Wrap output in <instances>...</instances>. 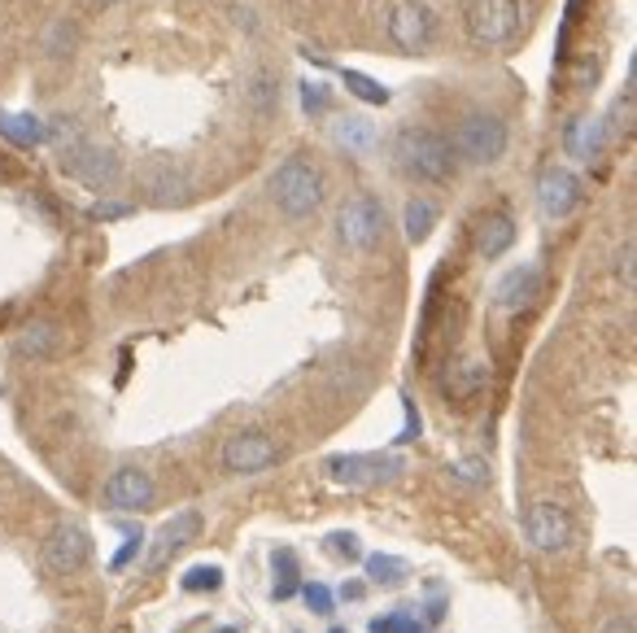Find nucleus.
Listing matches in <instances>:
<instances>
[{
  "instance_id": "1",
  "label": "nucleus",
  "mask_w": 637,
  "mask_h": 633,
  "mask_svg": "<svg viewBox=\"0 0 637 633\" xmlns=\"http://www.w3.org/2000/svg\"><path fill=\"white\" fill-rule=\"evenodd\" d=\"M393 158L420 184H445L459 171L454 145L441 132H428V127H402L398 140H393Z\"/></svg>"
},
{
  "instance_id": "2",
  "label": "nucleus",
  "mask_w": 637,
  "mask_h": 633,
  "mask_svg": "<svg viewBox=\"0 0 637 633\" xmlns=\"http://www.w3.org/2000/svg\"><path fill=\"white\" fill-rule=\"evenodd\" d=\"M323 193H327L323 171L302 154L280 162V171L271 175V202L280 206L284 218H311L323 206Z\"/></svg>"
},
{
  "instance_id": "3",
  "label": "nucleus",
  "mask_w": 637,
  "mask_h": 633,
  "mask_svg": "<svg viewBox=\"0 0 637 633\" xmlns=\"http://www.w3.org/2000/svg\"><path fill=\"white\" fill-rule=\"evenodd\" d=\"M450 145H454V158L472 162V166H493V162L507 154L511 132H507V123L498 114L472 109V114H463V123H459V132H454Z\"/></svg>"
},
{
  "instance_id": "4",
  "label": "nucleus",
  "mask_w": 637,
  "mask_h": 633,
  "mask_svg": "<svg viewBox=\"0 0 637 633\" xmlns=\"http://www.w3.org/2000/svg\"><path fill=\"white\" fill-rule=\"evenodd\" d=\"M384 232H389V214H384V202L372 197V193L350 197L336 214V236H341L345 250H359V254L375 250L384 241Z\"/></svg>"
},
{
  "instance_id": "5",
  "label": "nucleus",
  "mask_w": 637,
  "mask_h": 633,
  "mask_svg": "<svg viewBox=\"0 0 637 633\" xmlns=\"http://www.w3.org/2000/svg\"><path fill=\"white\" fill-rule=\"evenodd\" d=\"M402 473H406L402 455H336V459H327V476L341 489H380V485L402 480Z\"/></svg>"
},
{
  "instance_id": "6",
  "label": "nucleus",
  "mask_w": 637,
  "mask_h": 633,
  "mask_svg": "<svg viewBox=\"0 0 637 633\" xmlns=\"http://www.w3.org/2000/svg\"><path fill=\"white\" fill-rule=\"evenodd\" d=\"M463 18H468L472 40L493 45V49L511 45V40L520 36V27H525V9H520V0H468Z\"/></svg>"
},
{
  "instance_id": "7",
  "label": "nucleus",
  "mask_w": 637,
  "mask_h": 633,
  "mask_svg": "<svg viewBox=\"0 0 637 633\" xmlns=\"http://www.w3.org/2000/svg\"><path fill=\"white\" fill-rule=\"evenodd\" d=\"M88 555H92V537H88V528L79 520H61L40 542V559H45V568L53 577H75L88 564Z\"/></svg>"
},
{
  "instance_id": "8",
  "label": "nucleus",
  "mask_w": 637,
  "mask_h": 633,
  "mask_svg": "<svg viewBox=\"0 0 637 633\" xmlns=\"http://www.w3.org/2000/svg\"><path fill=\"white\" fill-rule=\"evenodd\" d=\"M61 171L70 175V179H79V184H88V188H109L114 179H118V154L106 149V145H92V140H75V145H66L61 154Z\"/></svg>"
},
{
  "instance_id": "9",
  "label": "nucleus",
  "mask_w": 637,
  "mask_h": 633,
  "mask_svg": "<svg viewBox=\"0 0 637 633\" xmlns=\"http://www.w3.org/2000/svg\"><path fill=\"white\" fill-rule=\"evenodd\" d=\"M437 36V22H432V9L420 0H402L389 9V40L398 49H411V53H424Z\"/></svg>"
},
{
  "instance_id": "10",
  "label": "nucleus",
  "mask_w": 637,
  "mask_h": 633,
  "mask_svg": "<svg viewBox=\"0 0 637 633\" xmlns=\"http://www.w3.org/2000/svg\"><path fill=\"white\" fill-rule=\"evenodd\" d=\"M537 206L546 218H564V214H572L581 206V179H577V171H568V166H550V171H541V179H537Z\"/></svg>"
},
{
  "instance_id": "11",
  "label": "nucleus",
  "mask_w": 637,
  "mask_h": 633,
  "mask_svg": "<svg viewBox=\"0 0 637 633\" xmlns=\"http://www.w3.org/2000/svg\"><path fill=\"white\" fill-rule=\"evenodd\" d=\"M275 464V441L266 432H236L227 446H223V468L236 476H254L266 473Z\"/></svg>"
},
{
  "instance_id": "12",
  "label": "nucleus",
  "mask_w": 637,
  "mask_h": 633,
  "mask_svg": "<svg viewBox=\"0 0 637 633\" xmlns=\"http://www.w3.org/2000/svg\"><path fill=\"white\" fill-rule=\"evenodd\" d=\"M525 528H529V542L541 555H555V551H564L572 542V516L559 503H537Z\"/></svg>"
},
{
  "instance_id": "13",
  "label": "nucleus",
  "mask_w": 637,
  "mask_h": 633,
  "mask_svg": "<svg viewBox=\"0 0 637 633\" xmlns=\"http://www.w3.org/2000/svg\"><path fill=\"white\" fill-rule=\"evenodd\" d=\"M154 498H158V485H154L149 473H140V468H118V473L109 476V485H106L109 507H118V512H145V507H154Z\"/></svg>"
},
{
  "instance_id": "14",
  "label": "nucleus",
  "mask_w": 637,
  "mask_h": 633,
  "mask_svg": "<svg viewBox=\"0 0 637 633\" xmlns=\"http://www.w3.org/2000/svg\"><path fill=\"white\" fill-rule=\"evenodd\" d=\"M188 193H193V184H188V171H184V166L154 162V166L145 171V197H149L154 206H184Z\"/></svg>"
},
{
  "instance_id": "15",
  "label": "nucleus",
  "mask_w": 637,
  "mask_h": 633,
  "mask_svg": "<svg viewBox=\"0 0 637 633\" xmlns=\"http://www.w3.org/2000/svg\"><path fill=\"white\" fill-rule=\"evenodd\" d=\"M537 293H541V275H537V266H516V271H507L502 280H498V306L502 311H529L532 302H537Z\"/></svg>"
},
{
  "instance_id": "16",
  "label": "nucleus",
  "mask_w": 637,
  "mask_h": 633,
  "mask_svg": "<svg viewBox=\"0 0 637 633\" xmlns=\"http://www.w3.org/2000/svg\"><path fill=\"white\" fill-rule=\"evenodd\" d=\"M602 140H607V127L594 118V114H577L564 132V149L577 162H594L602 154Z\"/></svg>"
},
{
  "instance_id": "17",
  "label": "nucleus",
  "mask_w": 637,
  "mask_h": 633,
  "mask_svg": "<svg viewBox=\"0 0 637 633\" xmlns=\"http://www.w3.org/2000/svg\"><path fill=\"white\" fill-rule=\"evenodd\" d=\"M332 140H336V149L363 158V154L375 149V123L363 118V114H341V118L332 123Z\"/></svg>"
},
{
  "instance_id": "18",
  "label": "nucleus",
  "mask_w": 637,
  "mask_h": 633,
  "mask_svg": "<svg viewBox=\"0 0 637 633\" xmlns=\"http://www.w3.org/2000/svg\"><path fill=\"white\" fill-rule=\"evenodd\" d=\"M511 245H516V218L502 211L484 214V218H480V232H477L480 259H502Z\"/></svg>"
},
{
  "instance_id": "19",
  "label": "nucleus",
  "mask_w": 637,
  "mask_h": 633,
  "mask_svg": "<svg viewBox=\"0 0 637 633\" xmlns=\"http://www.w3.org/2000/svg\"><path fill=\"white\" fill-rule=\"evenodd\" d=\"M202 533V516L197 512H184L179 520H170V525L158 533V542H154V551H149V568H161V559H170L184 542H193Z\"/></svg>"
},
{
  "instance_id": "20",
  "label": "nucleus",
  "mask_w": 637,
  "mask_h": 633,
  "mask_svg": "<svg viewBox=\"0 0 637 633\" xmlns=\"http://www.w3.org/2000/svg\"><path fill=\"white\" fill-rule=\"evenodd\" d=\"M57 345H61V332H57L53 323H27V332L18 337V354L22 359H53Z\"/></svg>"
},
{
  "instance_id": "21",
  "label": "nucleus",
  "mask_w": 637,
  "mask_h": 633,
  "mask_svg": "<svg viewBox=\"0 0 637 633\" xmlns=\"http://www.w3.org/2000/svg\"><path fill=\"white\" fill-rule=\"evenodd\" d=\"M0 136L22 145V149H31V145L45 140V123L36 114H0Z\"/></svg>"
},
{
  "instance_id": "22",
  "label": "nucleus",
  "mask_w": 637,
  "mask_h": 633,
  "mask_svg": "<svg viewBox=\"0 0 637 633\" xmlns=\"http://www.w3.org/2000/svg\"><path fill=\"white\" fill-rule=\"evenodd\" d=\"M402 227H406V241H411V245L428 241L432 227H437V206H432L428 197H411L406 211H402Z\"/></svg>"
},
{
  "instance_id": "23",
  "label": "nucleus",
  "mask_w": 637,
  "mask_h": 633,
  "mask_svg": "<svg viewBox=\"0 0 637 633\" xmlns=\"http://www.w3.org/2000/svg\"><path fill=\"white\" fill-rule=\"evenodd\" d=\"M484 380H489V363H484V359H463L459 368L450 371V384H445V389H450V398L463 402V398H472L477 389H484Z\"/></svg>"
},
{
  "instance_id": "24",
  "label": "nucleus",
  "mask_w": 637,
  "mask_h": 633,
  "mask_svg": "<svg viewBox=\"0 0 637 633\" xmlns=\"http://www.w3.org/2000/svg\"><path fill=\"white\" fill-rule=\"evenodd\" d=\"M75 49H79V22H75V18L49 22V31H45V53L53 57V61H61V57H75Z\"/></svg>"
},
{
  "instance_id": "25",
  "label": "nucleus",
  "mask_w": 637,
  "mask_h": 633,
  "mask_svg": "<svg viewBox=\"0 0 637 633\" xmlns=\"http://www.w3.org/2000/svg\"><path fill=\"white\" fill-rule=\"evenodd\" d=\"M271 568H275V585H271V590H275L280 603L293 598V594L302 590V581H297V559H293L288 551H275V555H271Z\"/></svg>"
},
{
  "instance_id": "26",
  "label": "nucleus",
  "mask_w": 637,
  "mask_h": 633,
  "mask_svg": "<svg viewBox=\"0 0 637 633\" xmlns=\"http://www.w3.org/2000/svg\"><path fill=\"white\" fill-rule=\"evenodd\" d=\"M367 633H432V625L411 616V612H393V616H375Z\"/></svg>"
},
{
  "instance_id": "27",
  "label": "nucleus",
  "mask_w": 637,
  "mask_h": 633,
  "mask_svg": "<svg viewBox=\"0 0 637 633\" xmlns=\"http://www.w3.org/2000/svg\"><path fill=\"white\" fill-rule=\"evenodd\" d=\"M341 79H345V88H350L359 101H367V106H384V101H389V92H384L380 84H372L367 75H359V70H345Z\"/></svg>"
},
{
  "instance_id": "28",
  "label": "nucleus",
  "mask_w": 637,
  "mask_h": 633,
  "mask_svg": "<svg viewBox=\"0 0 637 633\" xmlns=\"http://www.w3.org/2000/svg\"><path fill=\"white\" fill-rule=\"evenodd\" d=\"M367 573H372L375 585H393V581L406 577V564L393 559V555H372V559H367Z\"/></svg>"
},
{
  "instance_id": "29",
  "label": "nucleus",
  "mask_w": 637,
  "mask_h": 633,
  "mask_svg": "<svg viewBox=\"0 0 637 633\" xmlns=\"http://www.w3.org/2000/svg\"><path fill=\"white\" fill-rule=\"evenodd\" d=\"M218 585H223V568H214V564H206V568H188V573H184V590H193V594L218 590Z\"/></svg>"
},
{
  "instance_id": "30",
  "label": "nucleus",
  "mask_w": 637,
  "mask_h": 633,
  "mask_svg": "<svg viewBox=\"0 0 637 633\" xmlns=\"http://www.w3.org/2000/svg\"><path fill=\"white\" fill-rule=\"evenodd\" d=\"M302 598H306V607H311L315 616H327V612H332V590H327V585H318V581L302 585Z\"/></svg>"
},
{
  "instance_id": "31",
  "label": "nucleus",
  "mask_w": 637,
  "mask_h": 633,
  "mask_svg": "<svg viewBox=\"0 0 637 633\" xmlns=\"http://www.w3.org/2000/svg\"><path fill=\"white\" fill-rule=\"evenodd\" d=\"M140 537H145V533H140V525H131V537H127V546H122V551L114 555V564H109L114 573H122V568H127V564L140 555Z\"/></svg>"
},
{
  "instance_id": "32",
  "label": "nucleus",
  "mask_w": 637,
  "mask_h": 633,
  "mask_svg": "<svg viewBox=\"0 0 637 633\" xmlns=\"http://www.w3.org/2000/svg\"><path fill=\"white\" fill-rule=\"evenodd\" d=\"M302 109H306V114H323V109H327V88H318V84L306 79V84H302Z\"/></svg>"
},
{
  "instance_id": "33",
  "label": "nucleus",
  "mask_w": 637,
  "mask_h": 633,
  "mask_svg": "<svg viewBox=\"0 0 637 633\" xmlns=\"http://www.w3.org/2000/svg\"><path fill=\"white\" fill-rule=\"evenodd\" d=\"M327 546H332V551H345L341 559H359V537H354V533H336Z\"/></svg>"
},
{
  "instance_id": "34",
  "label": "nucleus",
  "mask_w": 637,
  "mask_h": 633,
  "mask_svg": "<svg viewBox=\"0 0 637 633\" xmlns=\"http://www.w3.org/2000/svg\"><path fill=\"white\" fill-rule=\"evenodd\" d=\"M620 275H625V289H634V241H625L620 250Z\"/></svg>"
},
{
  "instance_id": "35",
  "label": "nucleus",
  "mask_w": 637,
  "mask_h": 633,
  "mask_svg": "<svg viewBox=\"0 0 637 633\" xmlns=\"http://www.w3.org/2000/svg\"><path fill=\"white\" fill-rule=\"evenodd\" d=\"M598 633H634V621H629V616H611Z\"/></svg>"
},
{
  "instance_id": "36",
  "label": "nucleus",
  "mask_w": 637,
  "mask_h": 633,
  "mask_svg": "<svg viewBox=\"0 0 637 633\" xmlns=\"http://www.w3.org/2000/svg\"><path fill=\"white\" fill-rule=\"evenodd\" d=\"M363 594H367V590H363V581H350V585H341V598H345V603H359Z\"/></svg>"
},
{
  "instance_id": "37",
  "label": "nucleus",
  "mask_w": 637,
  "mask_h": 633,
  "mask_svg": "<svg viewBox=\"0 0 637 633\" xmlns=\"http://www.w3.org/2000/svg\"><path fill=\"white\" fill-rule=\"evenodd\" d=\"M459 473H463V476H480V480H484V464L468 459V464H459Z\"/></svg>"
},
{
  "instance_id": "38",
  "label": "nucleus",
  "mask_w": 637,
  "mask_h": 633,
  "mask_svg": "<svg viewBox=\"0 0 637 633\" xmlns=\"http://www.w3.org/2000/svg\"><path fill=\"white\" fill-rule=\"evenodd\" d=\"M92 214H106V218H114V214H127V206H97Z\"/></svg>"
},
{
  "instance_id": "39",
  "label": "nucleus",
  "mask_w": 637,
  "mask_h": 633,
  "mask_svg": "<svg viewBox=\"0 0 637 633\" xmlns=\"http://www.w3.org/2000/svg\"><path fill=\"white\" fill-rule=\"evenodd\" d=\"M92 4H97V9H109V4H118V0H92Z\"/></svg>"
},
{
  "instance_id": "40",
  "label": "nucleus",
  "mask_w": 637,
  "mask_h": 633,
  "mask_svg": "<svg viewBox=\"0 0 637 633\" xmlns=\"http://www.w3.org/2000/svg\"><path fill=\"white\" fill-rule=\"evenodd\" d=\"M214 633H236V630H232V625H223V630H214Z\"/></svg>"
},
{
  "instance_id": "41",
  "label": "nucleus",
  "mask_w": 637,
  "mask_h": 633,
  "mask_svg": "<svg viewBox=\"0 0 637 633\" xmlns=\"http://www.w3.org/2000/svg\"><path fill=\"white\" fill-rule=\"evenodd\" d=\"M327 633H345V630H327Z\"/></svg>"
}]
</instances>
